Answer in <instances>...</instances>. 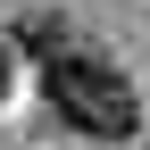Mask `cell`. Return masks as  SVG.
Returning <instances> with one entry per match:
<instances>
[{"label":"cell","mask_w":150,"mask_h":150,"mask_svg":"<svg viewBox=\"0 0 150 150\" xmlns=\"http://www.w3.org/2000/svg\"><path fill=\"white\" fill-rule=\"evenodd\" d=\"M42 92H50V108H59L75 134H92V142H125L142 125L134 83H125L108 59H92V50H59V59L42 67Z\"/></svg>","instance_id":"1"}]
</instances>
